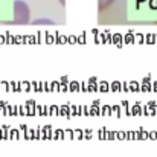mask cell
<instances>
[{
  "label": "cell",
  "instance_id": "7a4b0ae2",
  "mask_svg": "<svg viewBox=\"0 0 157 157\" xmlns=\"http://www.w3.org/2000/svg\"><path fill=\"white\" fill-rule=\"evenodd\" d=\"M113 3H114V0H99V11L102 12L105 9H108Z\"/></svg>",
  "mask_w": 157,
  "mask_h": 157
},
{
  "label": "cell",
  "instance_id": "6da1fadb",
  "mask_svg": "<svg viewBox=\"0 0 157 157\" xmlns=\"http://www.w3.org/2000/svg\"><path fill=\"white\" fill-rule=\"evenodd\" d=\"M12 21L15 25H28L31 21V9H29L26 2H23V0H15L14 2Z\"/></svg>",
  "mask_w": 157,
  "mask_h": 157
},
{
  "label": "cell",
  "instance_id": "277c9868",
  "mask_svg": "<svg viewBox=\"0 0 157 157\" xmlns=\"http://www.w3.org/2000/svg\"><path fill=\"white\" fill-rule=\"evenodd\" d=\"M58 2H59V5H63V6L66 5V0H58Z\"/></svg>",
  "mask_w": 157,
  "mask_h": 157
},
{
  "label": "cell",
  "instance_id": "3957f363",
  "mask_svg": "<svg viewBox=\"0 0 157 157\" xmlns=\"http://www.w3.org/2000/svg\"><path fill=\"white\" fill-rule=\"evenodd\" d=\"M35 23H52L51 20H37Z\"/></svg>",
  "mask_w": 157,
  "mask_h": 157
}]
</instances>
